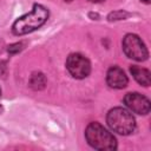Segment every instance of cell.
Returning <instances> with one entry per match:
<instances>
[{
	"label": "cell",
	"instance_id": "277c9868",
	"mask_svg": "<svg viewBox=\"0 0 151 151\" xmlns=\"http://www.w3.org/2000/svg\"><path fill=\"white\" fill-rule=\"evenodd\" d=\"M123 51L129 58L137 60V61L146 60L149 57L147 48L145 44L143 42V40L137 34H132V33H129L124 37Z\"/></svg>",
	"mask_w": 151,
	"mask_h": 151
},
{
	"label": "cell",
	"instance_id": "8fae6325",
	"mask_svg": "<svg viewBox=\"0 0 151 151\" xmlns=\"http://www.w3.org/2000/svg\"><path fill=\"white\" fill-rule=\"evenodd\" d=\"M91 2H101V1H104V0H90Z\"/></svg>",
	"mask_w": 151,
	"mask_h": 151
},
{
	"label": "cell",
	"instance_id": "3957f363",
	"mask_svg": "<svg viewBox=\"0 0 151 151\" xmlns=\"http://www.w3.org/2000/svg\"><path fill=\"white\" fill-rule=\"evenodd\" d=\"M106 122L113 132L123 136L131 134L136 129L134 117L130 111L124 107L111 109L106 116Z\"/></svg>",
	"mask_w": 151,
	"mask_h": 151
},
{
	"label": "cell",
	"instance_id": "ba28073f",
	"mask_svg": "<svg viewBox=\"0 0 151 151\" xmlns=\"http://www.w3.org/2000/svg\"><path fill=\"white\" fill-rule=\"evenodd\" d=\"M130 72L133 76V78L136 79L137 83H139L143 86H149L150 85V71L140 67L138 65H132L130 67Z\"/></svg>",
	"mask_w": 151,
	"mask_h": 151
},
{
	"label": "cell",
	"instance_id": "5bb4252c",
	"mask_svg": "<svg viewBox=\"0 0 151 151\" xmlns=\"http://www.w3.org/2000/svg\"><path fill=\"white\" fill-rule=\"evenodd\" d=\"M65 1H68V2H70V1H72V0H65Z\"/></svg>",
	"mask_w": 151,
	"mask_h": 151
},
{
	"label": "cell",
	"instance_id": "7c38bea8",
	"mask_svg": "<svg viewBox=\"0 0 151 151\" xmlns=\"http://www.w3.org/2000/svg\"><path fill=\"white\" fill-rule=\"evenodd\" d=\"M140 1H143V2H145V4H150V0H140Z\"/></svg>",
	"mask_w": 151,
	"mask_h": 151
},
{
	"label": "cell",
	"instance_id": "9c48e42d",
	"mask_svg": "<svg viewBox=\"0 0 151 151\" xmlns=\"http://www.w3.org/2000/svg\"><path fill=\"white\" fill-rule=\"evenodd\" d=\"M31 87L34 88V90H41L45 87V84H46V79H45V76L42 73H34L31 78Z\"/></svg>",
	"mask_w": 151,
	"mask_h": 151
},
{
	"label": "cell",
	"instance_id": "4fadbf2b",
	"mask_svg": "<svg viewBox=\"0 0 151 151\" xmlns=\"http://www.w3.org/2000/svg\"><path fill=\"white\" fill-rule=\"evenodd\" d=\"M1 111H2V107H1V105H0V112H1Z\"/></svg>",
	"mask_w": 151,
	"mask_h": 151
},
{
	"label": "cell",
	"instance_id": "52a82bcc",
	"mask_svg": "<svg viewBox=\"0 0 151 151\" xmlns=\"http://www.w3.org/2000/svg\"><path fill=\"white\" fill-rule=\"evenodd\" d=\"M127 77L125 72L118 67V66H112L109 68L107 74H106V83L110 87L112 88H124L127 85Z\"/></svg>",
	"mask_w": 151,
	"mask_h": 151
},
{
	"label": "cell",
	"instance_id": "30bf717a",
	"mask_svg": "<svg viewBox=\"0 0 151 151\" xmlns=\"http://www.w3.org/2000/svg\"><path fill=\"white\" fill-rule=\"evenodd\" d=\"M22 48V44H15V45H12V46H9V48H8V52H11V53H14V52H18V51H20Z\"/></svg>",
	"mask_w": 151,
	"mask_h": 151
},
{
	"label": "cell",
	"instance_id": "5b68a950",
	"mask_svg": "<svg viewBox=\"0 0 151 151\" xmlns=\"http://www.w3.org/2000/svg\"><path fill=\"white\" fill-rule=\"evenodd\" d=\"M66 68L73 78L84 79L91 72V64L85 55L80 53H72L67 57Z\"/></svg>",
	"mask_w": 151,
	"mask_h": 151
},
{
	"label": "cell",
	"instance_id": "9a60e30c",
	"mask_svg": "<svg viewBox=\"0 0 151 151\" xmlns=\"http://www.w3.org/2000/svg\"><path fill=\"white\" fill-rule=\"evenodd\" d=\"M0 96H1V88H0Z\"/></svg>",
	"mask_w": 151,
	"mask_h": 151
},
{
	"label": "cell",
	"instance_id": "6da1fadb",
	"mask_svg": "<svg viewBox=\"0 0 151 151\" xmlns=\"http://www.w3.org/2000/svg\"><path fill=\"white\" fill-rule=\"evenodd\" d=\"M48 18V11L41 5H34L33 9L17 19L12 26V31L17 35H24L31 33L41 27Z\"/></svg>",
	"mask_w": 151,
	"mask_h": 151
},
{
	"label": "cell",
	"instance_id": "7a4b0ae2",
	"mask_svg": "<svg viewBox=\"0 0 151 151\" xmlns=\"http://www.w3.org/2000/svg\"><path fill=\"white\" fill-rule=\"evenodd\" d=\"M85 137L87 143L97 150H116L117 140L116 137L109 132L101 124L92 122L85 130Z\"/></svg>",
	"mask_w": 151,
	"mask_h": 151
},
{
	"label": "cell",
	"instance_id": "8992f818",
	"mask_svg": "<svg viewBox=\"0 0 151 151\" xmlns=\"http://www.w3.org/2000/svg\"><path fill=\"white\" fill-rule=\"evenodd\" d=\"M124 104L137 114H147L150 112V100L137 92L126 93L124 97Z\"/></svg>",
	"mask_w": 151,
	"mask_h": 151
}]
</instances>
